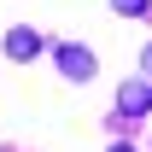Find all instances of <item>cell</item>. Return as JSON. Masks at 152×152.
<instances>
[{
	"mask_svg": "<svg viewBox=\"0 0 152 152\" xmlns=\"http://www.w3.org/2000/svg\"><path fill=\"white\" fill-rule=\"evenodd\" d=\"M105 152H129V146H105Z\"/></svg>",
	"mask_w": 152,
	"mask_h": 152,
	"instance_id": "obj_6",
	"label": "cell"
},
{
	"mask_svg": "<svg viewBox=\"0 0 152 152\" xmlns=\"http://www.w3.org/2000/svg\"><path fill=\"white\" fill-rule=\"evenodd\" d=\"M6 53L18 58V64H29V58L41 53V35H35V29H12V35H6Z\"/></svg>",
	"mask_w": 152,
	"mask_h": 152,
	"instance_id": "obj_3",
	"label": "cell"
},
{
	"mask_svg": "<svg viewBox=\"0 0 152 152\" xmlns=\"http://www.w3.org/2000/svg\"><path fill=\"white\" fill-rule=\"evenodd\" d=\"M117 111H123V117H146V111H152V82H123Z\"/></svg>",
	"mask_w": 152,
	"mask_h": 152,
	"instance_id": "obj_2",
	"label": "cell"
},
{
	"mask_svg": "<svg viewBox=\"0 0 152 152\" xmlns=\"http://www.w3.org/2000/svg\"><path fill=\"white\" fill-rule=\"evenodd\" d=\"M111 6L123 12V18H146V12H152V0H111Z\"/></svg>",
	"mask_w": 152,
	"mask_h": 152,
	"instance_id": "obj_4",
	"label": "cell"
},
{
	"mask_svg": "<svg viewBox=\"0 0 152 152\" xmlns=\"http://www.w3.org/2000/svg\"><path fill=\"white\" fill-rule=\"evenodd\" d=\"M146 82H152V47H146Z\"/></svg>",
	"mask_w": 152,
	"mask_h": 152,
	"instance_id": "obj_5",
	"label": "cell"
},
{
	"mask_svg": "<svg viewBox=\"0 0 152 152\" xmlns=\"http://www.w3.org/2000/svg\"><path fill=\"white\" fill-rule=\"evenodd\" d=\"M53 53H58V70L70 76V82H88V76H94V53H88V47L64 41V47H53Z\"/></svg>",
	"mask_w": 152,
	"mask_h": 152,
	"instance_id": "obj_1",
	"label": "cell"
}]
</instances>
